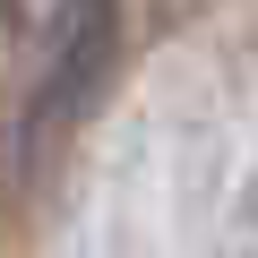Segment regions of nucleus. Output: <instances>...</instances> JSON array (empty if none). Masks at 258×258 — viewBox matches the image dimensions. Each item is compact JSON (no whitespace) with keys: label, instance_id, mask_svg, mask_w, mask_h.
<instances>
[{"label":"nucleus","instance_id":"f257e3e1","mask_svg":"<svg viewBox=\"0 0 258 258\" xmlns=\"http://www.w3.org/2000/svg\"><path fill=\"white\" fill-rule=\"evenodd\" d=\"M112 43H120V9H112V0H69V9H60L52 69H43V86H35V129H69V120L95 103V86H103V69H112Z\"/></svg>","mask_w":258,"mask_h":258}]
</instances>
